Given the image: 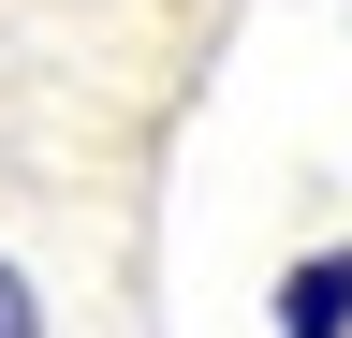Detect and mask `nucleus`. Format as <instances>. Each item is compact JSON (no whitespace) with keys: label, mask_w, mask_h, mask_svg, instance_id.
<instances>
[{"label":"nucleus","mask_w":352,"mask_h":338,"mask_svg":"<svg viewBox=\"0 0 352 338\" xmlns=\"http://www.w3.org/2000/svg\"><path fill=\"white\" fill-rule=\"evenodd\" d=\"M0 338H44V309H30V279L0 265Z\"/></svg>","instance_id":"1"}]
</instances>
